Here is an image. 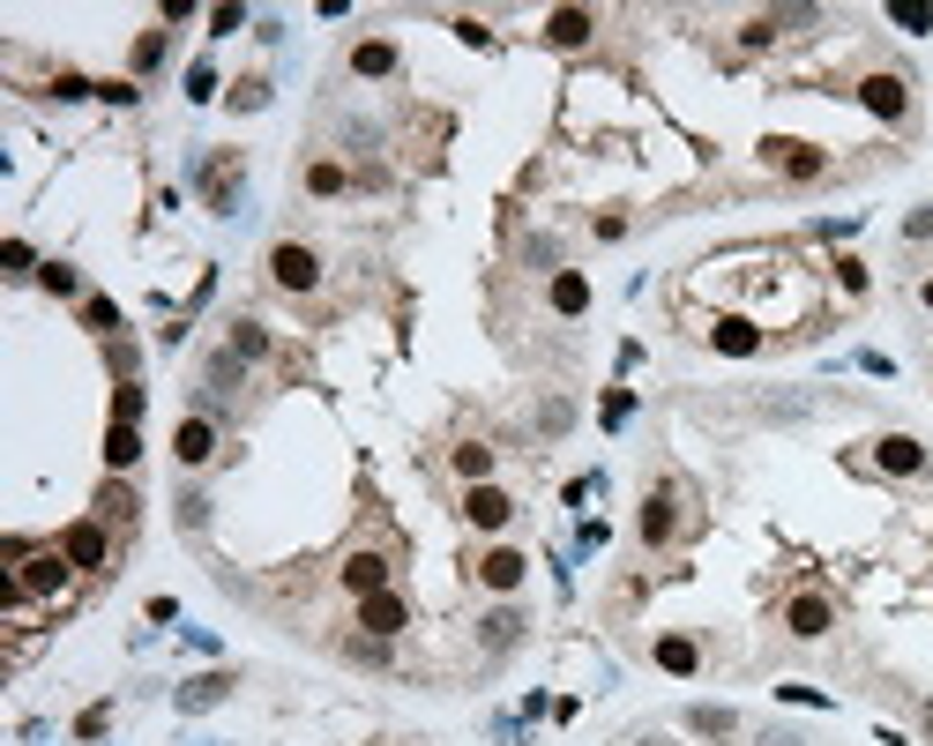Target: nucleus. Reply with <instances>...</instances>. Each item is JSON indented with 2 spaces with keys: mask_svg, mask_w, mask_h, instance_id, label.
<instances>
[{
  "mask_svg": "<svg viewBox=\"0 0 933 746\" xmlns=\"http://www.w3.org/2000/svg\"><path fill=\"white\" fill-rule=\"evenodd\" d=\"M68 575H75V560H68L60 545H53V552H23V560H15V575H8V590H0V597H8V605H15V597H53V590H60Z\"/></svg>",
  "mask_w": 933,
  "mask_h": 746,
  "instance_id": "f257e3e1",
  "label": "nucleus"
},
{
  "mask_svg": "<svg viewBox=\"0 0 933 746\" xmlns=\"http://www.w3.org/2000/svg\"><path fill=\"white\" fill-rule=\"evenodd\" d=\"M762 158L784 172V179H821V172H829V150H814V142H800V135H769Z\"/></svg>",
  "mask_w": 933,
  "mask_h": 746,
  "instance_id": "f03ea898",
  "label": "nucleus"
},
{
  "mask_svg": "<svg viewBox=\"0 0 933 746\" xmlns=\"http://www.w3.org/2000/svg\"><path fill=\"white\" fill-rule=\"evenodd\" d=\"M269 277H277V291H314L322 284V254L284 240V247H269Z\"/></svg>",
  "mask_w": 933,
  "mask_h": 746,
  "instance_id": "7ed1b4c3",
  "label": "nucleus"
},
{
  "mask_svg": "<svg viewBox=\"0 0 933 746\" xmlns=\"http://www.w3.org/2000/svg\"><path fill=\"white\" fill-rule=\"evenodd\" d=\"M859 105H866L874 120H903V113H911V83L889 75V68H874V75L859 83Z\"/></svg>",
  "mask_w": 933,
  "mask_h": 746,
  "instance_id": "20e7f679",
  "label": "nucleus"
},
{
  "mask_svg": "<svg viewBox=\"0 0 933 746\" xmlns=\"http://www.w3.org/2000/svg\"><path fill=\"white\" fill-rule=\"evenodd\" d=\"M784 627H792V634H800V642H821V634H829V627H837V605H829V597H821V590H800V597H792V605H784Z\"/></svg>",
  "mask_w": 933,
  "mask_h": 746,
  "instance_id": "39448f33",
  "label": "nucleus"
},
{
  "mask_svg": "<svg viewBox=\"0 0 933 746\" xmlns=\"http://www.w3.org/2000/svg\"><path fill=\"white\" fill-rule=\"evenodd\" d=\"M509 515H515V500L501 493V486H470L464 493V523L470 531H509Z\"/></svg>",
  "mask_w": 933,
  "mask_h": 746,
  "instance_id": "423d86ee",
  "label": "nucleus"
},
{
  "mask_svg": "<svg viewBox=\"0 0 933 746\" xmlns=\"http://www.w3.org/2000/svg\"><path fill=\"white\" fill-rule=\"evenodd\" d=\"M874 463H882L889 478H919V470H926V441H911V433H882V441H874Z\"/></svg>",
  "mask_w": 933,
  "mask_h": 746,
  "instance_id": "0eeeda50",
  "label": "nucleus"
},
{
  "mask_svg": "<svg viewBox=\"0 0 933 746\" xmlns=\"http://www.w3.org/2000/svg\"><path fill=\"white\" fill-rule=\"evenodd\" d=\"M359 627H366V634H404V627H411V613H404V597H396V590H374V597H359Z\"/></svg>",
  "mask_w": 933,
  "mask_h": 746,
  "instance_id": "6e6552de",
  "label": "nucleus"
},
{
  "mask_svg": "<svg viewBox=\"0 0 933 746\" xmlns=\"http://www.w3.org/2000/svg\"><path fill=\"white\" fill-rule=\"evenodd\" d=\"M172 456L187 463V470H202L217 456V426L210 418H179V433H172Z\"/></svg>",
  "mask_w": 933,
  "mask_h": 746,
  "instance_id": "1a4fd4ad",
  "label": "nucleus"
},
{
  "mask_svg": "<svg viewBox=\"0 0 933 746\" xmlns=\"http://www.w3.org/2000/svg\"><path fill=\"white\" fill-rule=\"evenodd\" d=\"M591 31H597L591 8H552V15H546V38L560 45V53H583V45H591Z\"/></svg>",
  "mask_w": 933,
  "mask_h": 746,
  "instance_id": "9d476101",
  "label": "nucleus"
},
{
  "mask_svg": "<svg viewBox=\"0 0 933 746\" xmlns=\"http://www.w3.org/2000/svg\"><path fill=\"white\" fill-rule=\"evenodd\" d=\"M673 531H679V500H673V486H657L642 500V545H673Z\"/></svg>",
  "mask_w": 933,
  "mask_h": 746,
  "instance_id": "9b49d317",
  "label": "nucleus"
},
{
  "mask_svg": "<svg viewBox=\"0 0 933 746\" xmlns=\"http://www.w3.org/2000/svg\"><path fill=\"white\" fill-rule=\"evenodd\" d=\"M60 552H68L75 568H105V523H68V531H60Z\"/></svg>",
  "mask_w": 933,
  "mask_h": 746,
  "instance_id": "f8f14e48",
  "label": "nucleus"
},
{
  "mask_svg": "<svg viewBox=\"0 0 933 746\" xmlns=\"http://www.w3.org/2000/svg\"><path fill=\"white\" fill-rule=\"evenodd\" d=\"M343 590H351V597L388 590V560H382V552H351V560H343Z\"/></svg>",
  "mask_w": 933,
  "mask_h": 746,
  "instance_id": "ddd939ff",
  "label": "nucleus"
},
{
  "mask_svg": "<svg viewBox=\"0 0 933 746\" xmlns=\"http://www.w3.org/2000/svg\"><path fill=\"white\" fill-rule=\"evenodd\" d=\"M710 343H718L724 359H747V351H762V329H755L747 314H724L718 329H710Z\"/></svg>",
  "mask_w": 933,
  "mask_h": 746,
  "instance_id": "4468645a",
  "label": "nucleus"
},
{
  "mask_svg": "<svg viewBox=\"0 0 933 746\" xmlns=\"http://www.w3.org/2000/svg\"><path fill=\"white\" fill-rule=\"evenodd\" d=\"M523 568H530V560H523V552H509V545H493V552H486V560H478V582H486V590H501V597H509L515 582H523Z\"/></svg>",
  "mask_w": 933,
  "mask_h": 746,
  "instance_id": "2eb2a0df",
  "label": "nucleus"
},
{
  "mask_svg": "<svg viewBox=\"0 0 933 746\" xmlns=\"http://www.w3.org/2000/svg\"><path fill=\"white\" fill-rule=\"evenodd\" d=\"M552 314H591V277L583 269H552Z\"/></svg>",
  "mask_w": 933,
  "mask_h": 746,
  "instance_id": "dca6fc26",
  "label": "nucleus"
},
{
  "mask_svg": "<svg viewBox=\"0 0 933 746\" xmlns=\"http://www.w3.org/2000/svg\"><path fill=\"white\" fill-rule=\"evenodd\" d=\"M135 456H142V433H135L128 418H113V426H105V470H128Z\"/></svg>",
  "mask_w": 933,
  "mask_h": 746,
  "instance_id": "f3484780",
  "label": "nucleus"
},
{
  "mask_svg": "<svg viewBox=\"0 0 933 746\" xmlns=\"http://www.w3.org/2000/svg\"><path fill=\"white\" fill-rule=\"evenodd\" d=\"M388 68H396V45H388V38L351 45V75H366V83H374V75H388Z\"/></svg>",
  "mask_w": 933,
  "mask_h": 746,
  "instance_id": "a211bd4d",
  "label": "nucleus"
},
{
  "mask_svg": "<svg viewBox=\"0 0 933 746\" xmlns=\"http://www.w3.org/2000/svg\"><path fill=\"white\" fill-rule=\"evenodd\" d=\"M650 657L665 664V672H679V679H687V672H695V664H702V650H695V642H687V634H657V650H650Z\"/></svg>",
  "mask_w": 933,
  "mask_h": 746,
  "instance_id": "6ab92c4d",
  "label": "nucleus"
},
{
  "mask_svg": "<svg viewBox=\"0 0 933 746\" xmlns=\"http://www.w3.org/2000/svg\"><path fill=\"white\" fill-rule=\"evenodd\" d=\"M38 284L53 291V299H75V291H83V277H75V261H45V269H38Z\"/></svg>",
  "mask_w": 933,
  "mask_h": 746,
  "instance_id": "aec40b11",
  "label": "nucleus"
},
{
  "mask_svg": "<svg viewBox=\"0 0 933 746\" xmlns=\"http://www.w3.org/2000/svg\"><path fill=\"white\" fill-rule=\"evenodd\" d=\"M343 187H351V172H343V165H329V158H322V165H306V195H343Z\"/></svg>",
  "mask_w": 933,
  "mask_h": 746,
  "instance_id": "412c9836",
  "label": "nucleus"
},
{
  "mask_svg": "<svg viewBox=\"0 0 933 746\" xmlns=\"http://www.w3.org/2000/svg\"><path fill=\"white\" fill-rule=\"evenodd\" d=\"M456 470H464L470 486H493V448H478V441H470V448H456Z\"/></svg>",
  "mask_w": 933,
  "mask_h": 746,
  "instance_id": "4be33fe9",
  "label": "nucleus"
},
{
  "mask_svg": "<svg viewBox=\"0 0 933 746\" xmlns=\"http://www.w3.org/2000/svg\"><path fill=\"white\" fill-rule=\"evenodd\" d=\"M269 351V329L261 322H232V359H261Z\"/></svg>",
  "mask_w": 933,
  "mask_h": 746,
  "instance_id": "5701e85b",
  "label": "nucleus"
},
{
  "mask_svg": "<svg viewBox=\"0 0 933 746\" xmlns=\"http://www.w3.org/2000/svg\"><path fill=\"white\" fill-rule=\"evenodd\" d=\"M889 23L919 38V31H933V8H926V0H896V8H889Z\"/></svg>",
  "mask_w": 933,
  "mask_h": 746,
  "instance_id": "b1692460",
  "label": "nucleus"
},
{
  "mask_svg": "<svg viewBox=\"0 0 933 746\" xmlns=\"http://www.w3.org/2000/svg\"><path fill=\"white\" fill-rule=\"evenodd\" d=\"M202 195H210V209H224V202H232V158H217V165H210Z\"/></svg>",
  "mask_w": 933,
  "mask_h": 746,
  "instance_id": "393cba45",
  "label": "nucleus"
},
{
  "mask_svg": "<svg viewBox=\"0 0 933 746\" xmlns=\"http://www.w3.org/2000/svg\"><path fill=\"white\" fill-rule=\"evenodd\" d=\"M165 60V31H142V45H135V75H150Z\"/></svg>",
  "mask_w": 933,
  "mask_h": 746,
  "instance_id": "a878e982",
  "label": "nucleus"
},
{
  "mask_svg": "<svg viewBox=\"0 0 933 746\" xmlns=\"http://www.w3.org/2000/svg\"><path fill=\"white\" fill-rule=\"evenodd\" d=\"M0 261H8V277H38L45 261H31V247H23V240H8V247H0Z\"/></svg>",
  "mask_w": 933,
  "mask_h": 746,
  "instance_id": "bb28decb",
  "label": "nucleus"
},
{
  "mask_svg": "<svg viewBox=\"0 0 933 746\" xmlns=\"http://www.w3.org/2000/svg\"><path fill=\"white\" fill-rule=\"evenodd\" d=\"M515 627H523L515 613H493V620H486V642H493V650H509V642H515Z\"/></svg>",
  "mask_w": 933,
  "mask_h": 746,
  "instance_id": "cd10ccee",
  "label": "nucleus"
},
{
  "mask_svg": "<svg viewBox=\"0 0 933 746\" xmlns=\"http://www.w3.org/2000/svg\"><path fill=\"white\" fill-rule=\"evenodd\" d=\"M83 322H90V329H120V306H113V299H90Z\"/></svg>",
  "mask_w": 933,
  "mask_h": 746,
  "instance_id": "c85d7f7f",
  "label": "nucleus"
},
{
  "mask_svg": "<svg viewBox=\"0 0 933 746\" xmlns=\"http://www.w3.org/2000/svg\"><path fill=\"white\" fill-rule=\"evenodd\" d=\"M232 105H240V113H255V105H269V83H255V75H247V83L232 90Z\"/></svg>",
  "mask_w": 933,
  "mask_h": 746,
  "instance_id": "c756f323",
  "label": "nucleus"
},
{
  "mask_svg": "<svg viewBox=\"0 0 933 746\" xmlns=\"http://www.w3.org/2000/svg\"><path fill=\"white\" fill-rule=\"evenodd\" d=\"M240 23H247V15H240V8H210V31H217V38H232V31H240Z\"/></svg>",
  "mask_w": 933,
  "mask_h": 746,
  "instance_id": "7c9ffc66",
  "label": "nucleus"
},
{
  "mask_svg": "<svg viewBox=\"0 0 933 746\" xmlns=\"http://www.w3.org/2000/svg\"><path fill=\"white\" fill-rule=\"evenodd\" d=\"M113 418H128V426H135V418H142V388H120V404H113Z\"/></svg>",
  "mask_w": 933,
  "mask_h": 746,
  "instance_id": "2f4dec72",
  "label": "nucleus"
},
{
  "mask_svg": "<svg viewBox=\"0 0 933 746\" xmlns=\"http://www.w3.org/2000/svg\"><path fill=\"white\" fill-rule=\"evenodd\" d=\"M911 240H933V209H911V224H903Z\"/></svg>",
  "mask_w": 933,
  "mask_h": 746,
  "instance_id": "473e14b6",
  "label": "nucleus"
},
{
  "mask_svg": "<svg viewBox=\"0 0 933 746\" xmlns=\"http://www.w3.org/2000/svg\"><path fill=\"white\" fill-rule=\"evenodd\" d=\"M926 306H933V277H926Z\"/></svg>",
  "mask_w": 933,
  "mask_h": 746,
  "instance_id": "72a5a7b5",
  "label": "nucleus"
}]
</instances>
